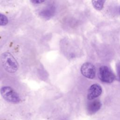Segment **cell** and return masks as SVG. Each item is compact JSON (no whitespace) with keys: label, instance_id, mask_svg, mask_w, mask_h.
<instances>
[{"label":"cell","instance_id":"6da1fadb","mask_svg":"<svg viewBox=\"0 0 120 120\" xmlns=\"http://www.w3.org/2000/svg\"><path fill=\"white\" fill-rule=\"evenodd\" d=\"M0 60L4 69L8 72L13 73L18 70V62L10 53L3 52L0 56Z\"/></svg>","mask_w":120,"mask_h":120},{"label":"cell","instance_id":"7a4b0ae2","mask_svg":"<svg viewBox=\"0 0 120 120\" xmlns=\"http://www.w3.org/2000/svg\"><path fill=\"white\" fill-rule=\"evenodd\" d=\"M0 93L2 98L8 102L17 104L21 101L18 93L9 86H7L1 87L0 90Z\"/></svg>","mask_w":120,"mask_h":120},{"label":"cell","instance_id":"3957f363","mask_svg":"<svg viewBox=\"0 0 120 120\" xmlns=\"http://www.w3.org/2000/svg\"><path fill=\"white\" fill-rule=\"evenodd\" d=\"M99 77L102 82L107 83L112 82L115 78V75L111 69L105 66L100 67L99 69Z\"/></svg>","mask_w":120,"mask_h":120},{"label":"cell","instance_id":"277c9868","mask_svg":"<svg viewBox=\"0 0 120 120\" xmlns=\"http://www.w3.org/2000/svg\"><path fill=\"white\" fill-rule=\"evenodd\" d=\"M81 72L82 75L89 79H93L96 75V68L90 62L83 63L81 67Z\"/></svg>","mask_w":120,"mask_h":120},{"label":"cell","instance_id":"5b68a950","mask_svg":"<svg viewBox=\"0 0 120 120\" xmlns=\"http://www.w3.org/2000/svg\"><path fill=\"white\" fill-rule=\"evenodd\" d=\"M102 89L101 86L98 84L91 85L88 91L87 98L90 100H92L98 97L102 93Z\"/></svg>","mask_w":120,"mask_h":120},{"label":"cell","instance_id":"8992f818","mask_svg":"<svg viewBox=\"0 0 120 120\" xmlns=\"http://www.w3.org/2000/svg\"><path fill=\"white\" fill-rule=\"evenodd\" d=\"M55 12V7L52 5H48L40 11L39 15L43 18L45 19H49L54 15Z\"/></svg>","mask_w":120,"mask_h":120},{"label":"cell","instance_id":"52a82bcc","mask_svg":"<svg viewBox=\"0 0 120 120\" xmlns=\"http://www.w3.org/2000/svg\"><path fill=\"white\" fill-rule=\"evenodd\" d=\"M101 103L98 100H94L89 102L87 106V110L90 114H93L98 112L101 107Z\"/></svg>","mask_w":120,"mask_h":120},{"label":"cell","instance_id":"ba28073f","mask_svg":"<svg viewBox=\"0 0 120 120\" xmlns=\"http://www.w3.org/2000/svg\"><path fill=\"white\" fill-rule=\"evenodd\" d=\"M105 2V0H92V3L93 7L98 10H101Z\"/></svg>","mask_w":120,"mask_h":120},{"label":"cell","instance_id":"9c48e42d","mask_svg":"<svg viewBox=\"0 0 120 120\" xmlns=\"http://www.w3.org/2000/svg\"><path fill=\"white\" fill-rule=\"evenodd\" d=\"M8 22V17L3 14L0 13V26L6 25Z\"/></svg>","mask_w":120,"mask_h":120},{"label":"cell","instance_id":"30bf717a","mask_svg":"<svg viewBox=\"0 0 120 120\" xmlns=\"http://www.w3.org/2000/svg\"><path fill=\"white\" fill-rule=\"evenodd\" d=\"M116 71L119 79L120 81V61L118 62L116 64Z\"/></svg>","mask_w":120,"mask_h":120},{"label":"cell","instance_id":"8fae6325","mask_svg":"<svg viewBox=\"0 0 120 120\" xmlns=\"http://www.w3.org/2000/svg\"><path fill=\"white\" fill-rule=\"evenodd\" d=\"M44 1V0H32L31 1V2L33 3L34 4H40Z\"/></svg>","mask_w":120,"mask_h":120},{"label":"cell","instance_id":"7c38bea8","mask_svg":"<svg viewBox=\"0 0 120 120\" xmlns=\"http://www.w3.org/2000/svg\"></svg>","mask_w":120,"mask_h":120}]
</instances>
